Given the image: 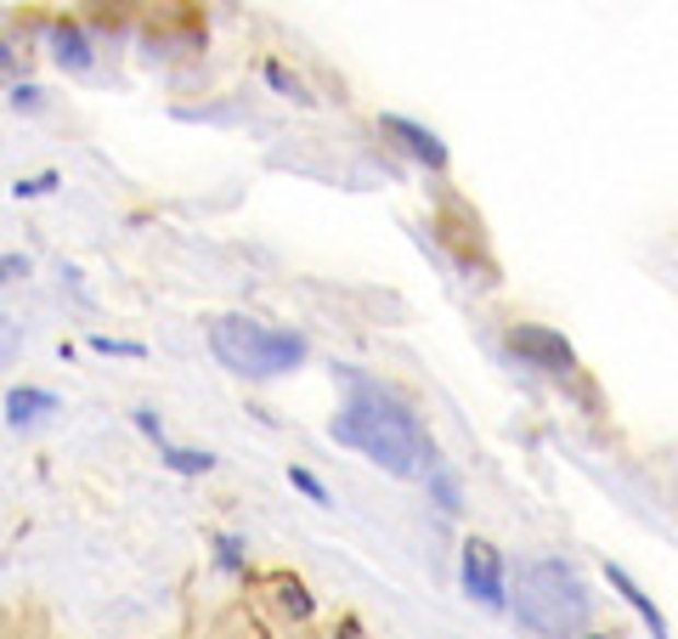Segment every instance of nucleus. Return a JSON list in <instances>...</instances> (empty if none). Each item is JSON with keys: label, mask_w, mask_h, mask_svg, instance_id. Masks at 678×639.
<instances>
[{"label": "nucleus", "mask_w": 678, "mask_h": 639, "mask_svg": "<svg viewBox=\"0 0 678 639\" xmlns=\"http://www.w3.org/2000/svg\"><path fill=\"white\" fill-rule=\"evenodd\" d=\"M328 435L339 448L362 453L367 464H379L385 476H396V481H424L430 464H435V442L424 435L419 414L407 408L401 396L367 385V380H356L351 402L334 414Z\"/></svg>", "instance_id": "1"}, {"label": "nucleus", "mask_w": 678, "mask_h": 639, "mask_svg": "<svg viewBox=\"0 0 678 639\" xmlns=\"http://www.w3.org/2000/svg\"><path fill=\"white\" fill-rule=\"evenodd\" d=\"M508 612L521 628H531L537 639H571L583 634L594 617V594L576 578V566L565 560H526L515 571V594H508Z\"/></svg>", "instance_id": "2"}, {"label": "nucleus", "mask_w": 678, "mask_h": 639, "mask_svg": "<svg viewBox=\"0 0 678 639\" xmlns=\"http://www.w3.org/2000/svg\"><path fill=\"white\" fill-rule=\"evenodd\" d=\"M210 351L237 380H278V374H294L312 346H305V334L271 328V323L244 317V312H226L210 323Z\"/></svg>", "instance_id": "3"}, {"label": "nucleus", "mask_w": 678, "mask_h": 639, "mask_svg": "<svg viewBox=\"0 0 678 639\" xmlns=\"http://www.w3.org/2000/svg\"><path fill=\"white\" fill-rule=\"evenodd\" d=\"M458 578H464V594L487 612H508V583H503V560L487 537H469L464 555H458Z\"/></svg>", "instance_id": "4"}, {"label": "nucleus", "mask_w": 678, "mask_h": 639, "mask_svg": "<svg viewBox=\"0 0 678 639\" xmlns=\"http://www.w3.org/2000/svg\"><path fill=\"white\" fill-rule=\"evenodd\" d=\"M508 351H515L526 368H542V374H571L576 368V351L565 334L542 328V323H515L508 328Z\"/></svg>", "instance_id": "5"}, {"label": "nucleus", "mask_w": 678, "mask_h": 639, "mask_svg": "<svg viewBox=\"0 0 678 639\" xmlns=\"http://www.w3.org/2000/svg\"><path fill=\"white\" fill-rule=\"evenodd\" d=\"M605 583H610V589H617V594L628 600V612H633V617H639L644 628H651L656 639H673V628H667V617H662V605H656L651 594H644V589H639V583L628 578V571H622L617 560H605Z\"/></svg>", "instance_id": "6"}, {"label": "nucleus", "mask_w": 678, "mask_h": 639, "mask_svg": "<svg viewBox=\"0 0 678 639\" xmlns=\"http://www.w3.org/2000/svg\"><path fill=\"white\" fill-rule=\"evenodd\" d=\"M385 137H396L407 153L413 159H424L430 171H441V164H447V148H441V137L435 130H424L419 119H401V114H385Z\"/></svg>", "instance_id": "7"}, {"label": "nucleus", "mask_w": 678, "mask_h": 639, "mask_svg": "<svg viewBox=\"0 0 678 639\" xmlns=\"http://www.w3.org/2000/svg\"><path fill=\"white\" fill-rule=\"evenodd\" d=\"M51 57H57V69H68V74H85L96 62L85 28H74V23H51Z\"/></svg>", "instance_id": "8"}, {"label": "nucleus", "mask_w": 678, "mask_h": 639, "mask_svg": "<svg viewBox=\"0 0 678 639\" xmlns=\"http://www.w3.org/2000/svg\"><path fill=\"white\" fill-rule=\"evenodd\" d=\"M62 402L51 396V391H40V385H17V391H7V419L12 425H28V419H46V414H57Z\"/></svg>", "instance_id": "9"}, {"label": "nucleus", "mask_w": 678, "mask_h": 639, "mask_svg": "<svg viewBox=\"0 0 678 639\" xmlns=\"http://www.w3.org/2000/svg\"><path fill=\"white\" fill-rule=\"evenodd\" d=\"M159 453H164V464L176 469V476H210V469H215V453H198V448H170V442H159Z\"/></svg>", "instance_id": "10"}, {"label": "nucleus", "mask_w": 678, "mask_h": 639, "mask_svg": "<svg viewBox=\"0 0 678 639\" xmlns=\"http://www.w3.org/2000/svg\"><path fill=\"white\" fill-rule=\"evenodd\" d=\"M424 487H430V498H435V503H441V510H447V515H458V510H464V492H458V481L447 476V464H441V458L430 464Z\"/></svg>", "instance_id": "11"}, {"label": "nucleus", "mask_w": 678, "mask_h": 639, "mask_svg": "<svg viewBox=\"0 0 678 639\" xmlns=\"http://www.w3.org/2000/svg\"><path fill=\"white\" fill-rule=\"evenodd\" d=\"M91 351H102V357H148L142 340H114V334H91Z\"/></svg>", "instance_id": "12"}, {"label": "nucleus", "mask_w": 678, "mask_h": 639, "mask_svg": "<svg viewBox=\"0 0 678 639\" xmlns=\"http://www.w3.org/2000/svg\"><path fill=\"white\" fill-rule=\"evenodd\" d=\"M289 487H294V492H305L312 503H328V487L312 476V469H300V464H289Z\"/></svg>", "instance_id": "13"}, {"label": "nucleus", "mask_w": 678, "mask_h": 639, "mask_svg": "<svg viewBox=\"0 0 678 639\" xmlns=\"http://www.w3.org/2000/svg\"><path fill=\"white\" fill-rule=\"evenodd\" d=\"M266 80L278 85L283 96H294V103H305V85H300V80H294V74L283 69V62H266Z\"/></svg>", "instance_id": "14"}, {"label": "nucleus", "mask_w": 678, "mask_h": 639, "mask_svg": "<svg viewBox=\"0 0 678 639\" xmlns=\"http://www.w3.org/2000/svg\"><path fill=\"white\" fill-rule=\"evenodd\" d=\"M51 187H57V171H46V176H28V182H17L12 193H17V198H40V193H51Z\"/></svg>", "instance_id": "15"}, {"label": "nucleus", "mask_w": 678, "mask_h": 639, "mask_svg": "<svg viewBox=\"0 0 678 639\" xmlns=\"http://www.w3.org/2000/svg\"><path fill=\"white\" fill-rule=\"evenodd\" d=\"M136 425H142V430L153 435V442H164V425H159V414H153V408H136Z\"/></svg>", "instance_id": "16"}, {"label": "nucleus", "mask_w": 678, "mask_h": 639, "mask_svg": "<svg viewBox=\"0 0 678 639\" xmlns=\"http://www.w3.org/2000/svg\"><path fill=\"white\" fill-rule=\"evenodd\" d=\"M12 103H17V108H40V85H17Z\"/></svg>", "instance_id": "17"}, {"label": "nucleus", "mask_w": 678, "mask_h": 639, "mask_svg": "<svg viewBox=\"0 0 678 639\" xmlns=\"http://www.w3.org/2000/svg\"><path fill=\"white\" fill-rule=\"evenodd\" d=\"M221 566H237V537H221Z\"/></svg>", "instance_id": "18"}, {"label": "nucleus", "mask_w": 678, "mask_h": 639, "mask_svg": "<svg viewBox=\"0 0 678 639\" xmlns=\"http://www.w3.org/2000/svg\"><path fill=\"white\" fill-rule=\"evenodd\" d=\"M594 639H605V634H594ZM610 639H617V634H610Z\"/></svg>", "instance_id": "19"}]
</instances>
